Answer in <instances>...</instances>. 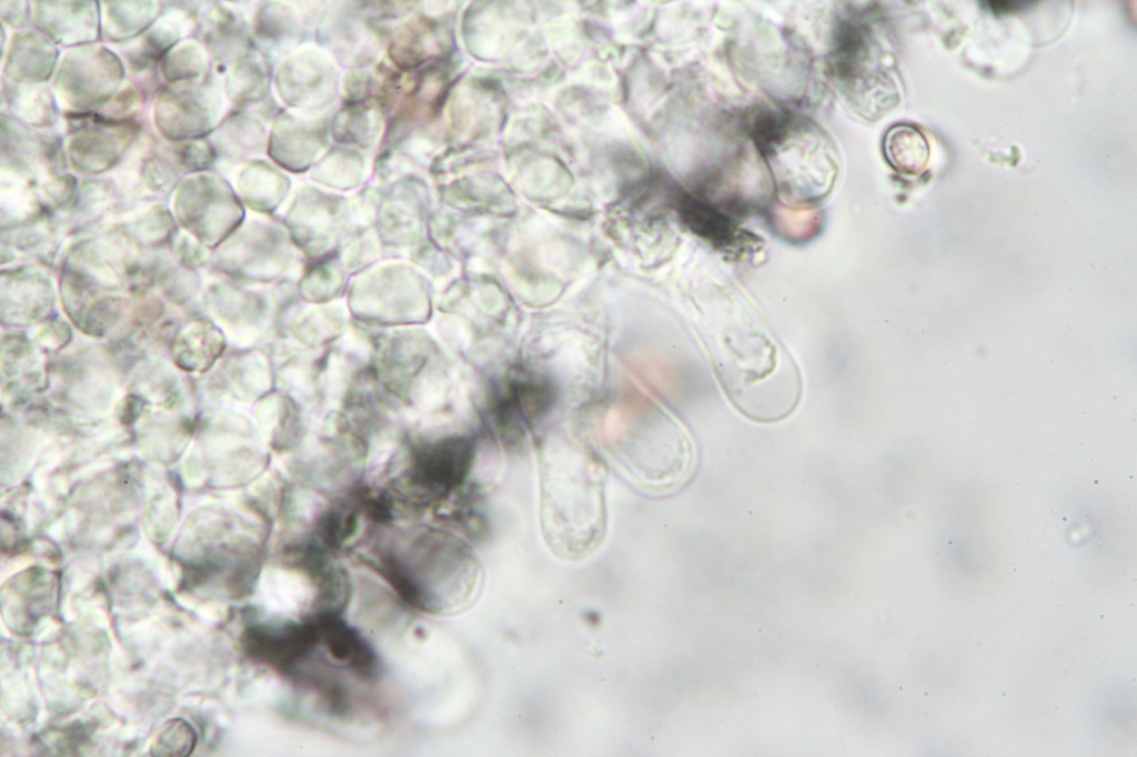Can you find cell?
I'll use <instances>...</instances> for the list:
<instances>
[{
    "mask_svg": "<svg viewBox=\"0 0 1137 757\" xmlns=\"http://www.w3.org/2000/svg\"><path fill=\"white\" fill-rule=\"evenodd\" d=\"M209 51L194 39H184L164 54L161 73L169 83L201 78L208 74Z\"/></svg>",
    "mask_w": 1137,
    "mask_h": 757,
    "instance_id": "2e32d148",
    "label": "cell"
},
{
    "mask_svg": "<svg viewBox=\"0 0 1137 757\" xmlns=\"http://www.w3.org/2000/svg\"><path fill=\"white\" fill-rule=\"evenodd\" d=\"M7 625L17 634H29L57 600L56 582L43 571L33 569L10 582L1 596Z\"/></svg>",
    "mask_w": 1137,
    "mask_h": 757,
    "instance_id": "52a82bcc",
    "label": "cell"
},
{
    "mask_svg": "<svg viewBox=\"0 0 1137 757\" xmlns=\"http://www.w3.org/2000/svg\"><path fill=\"white\" fill-rule=\"evenodd\" d=\"M198 735L194 728L183 718L165 721L151 740L152 756L184 757L195 748Z\"/></svg>",
    "mask_w": 1137,
    "mask_h": 757,
    "instance_id": "ac0fdd59",
    "label": "cell"
},
{
    "mask_svg": "<svg viewBox=\"0 0 1137 757\" xmlns=\"http://www.w3.org/2000/svg\"><path fill=\"white\" fill-rule=\"evenodd\" d=\"M313 623L320 639L335 659L349 663L362 676L370 677L375 673L376 658L373 650L359 633L336 614L322 613Z\"/></svg>",
    "mask_w": 1137,
    "mask_h": 757,
    "instance_id": "8fae6325",
    "label": "cell"
},
{
    "mask_svg": "<svg viewBox=\"0 0 1137 757\" xmlns=\"http://www.w3.org/2000/svg\"><path fill=\"white\" fill-rule=\"evenodd\" d=\"M58 55L56 43L46 34L22 31L11 40L4 71L12 81L41 84L51 78Z\"/></svg>",
    "mask_w": 1137,
    "mask_h": 757,
    "instance_id": "30bf717a",
    "label": "cell"
},
{
    "mask_svg": "<svg viewBox=\"0 0 1137 757\" xmlns=\"http://www.w3.org/2000/svg\"><path fill=\"white\" fill-rule=\"evenodd\" d=\"M886 155L892 165L907 174L919 173L928 161V145L924 135L912 127L892 129L885 142Z\"/></svg>",
    "mask_w": 1137,
    "mask_h": 757,
    "instance_id": "9a60e30c",
    "label": "cell"
},
{
    "mask_svg": "<svg viewBox=\"0 0 1137 757\" xmlns=\"http://www.w3.org/2000/svg\"><path fill=\"white\" fill-rule=\"evenodd\" d=\"M358 528V514L354 508L336 505L329 509L320 521L319 534L328 547H340L350 539Z\"/></svg>",
    "mask_w": 1137,
    "mask_h": 757,
    "instance_id": "d6986e66",
    "label": "cell"
},
{
    "mask_svg": "<svg viewBox=\"0 0 1137 757\" xmlns=\"http://www.w3.org/2000/svg\"><path fill=\"white\" fill-rule=\"evenodd\" d=\"M123 75V64L115 53L103 46L87 44L64 54L53 87L70 114H91L113 98Z\"/></svg>",
    "mask_w": 1137,
    "mask_h": 757,
    "instance_id": "7a4b0ae2",
    "label": "cell"
},
{
    "mask_svg": "<svg viewBox=\"0 0 1137 757\" xmlns=\"http://www.w3.org/2000/svg\"><path fill=\"white\" fill-rule=\"evenodd\" d=\"M8 7L1 3V13L3 20H7L8 24L21 28L24 27L29 20V3L28 2H7Z\"/></svg>",
    "mask_w": 1137,
    "mask_h": 757,
    "instance_id": "ffe728a7",
    "label": "cell"
},
{
    "mask_svg": "<svg viewBox=\"0 0 1137 757\" xmlns=\"http://www.w3.org/2000/svg\"><path fill=\"white\" fill-rule=\"evenodd\" d=\"M1034 1H980V7L994 14H1006L1023 11L1035 4Z\"/></svg>",
    "mask_w": 1137,
    "mask_h": 757,
    "instance_id": "44dd1931",
    "label": "cell"
},
{
    "mask_svg": "<svg viewBox=\"0 0 1137 757\" xmlns=\"http://www.w3.org/2000/svg\"><path fill=\"white\" fill-rule=\"evenodd\" d=\"M68 153L81 172H102L113 166L139 134L134 122L111 121L97 113L69 114Z\"/></svg>",
    "mask_w": 1137,
    "mask_h": 757,
    "instance_id": "277c9868",
    "label": "cell"
},
{
    "mask_svg": "<svg viewBox=\"0 0 1137 757\" xmlns=\"http://www.w3.org/2000/svg\"><path fill=\"white\" fill-rule=\"evenodd\" d=\"M868 58V46L862 29L854 23L841 22L834 33L829 67L832 74L841 81L854 80L859 75Z\"/></svg>",
    "mask_w": 1137,
    "mask_h": 757,
    "instance_id": "5bb4252c",
    "label": "cell"
},
{
    "mask_svg": "<svg viewBox=\"0 0 1137 757\" xmlns=\"http://www.w3.org/2000/svg\"><path fill=\"white\" fill-rule=\"evenodd\" d=\"M540 521L545 543L560 558L581 561L606 532L605 472L575 437L552 434L537 442Z\"/></svg>",
    "mask_w": 1137,
    "mask_h": 757,
    "instance_id": "6da1fadb",
    "label": "cell"
},
{
    "mask_svg": "<svg viewBox=\"0 0 1137 757\" xmlns=\"http://www.w3.org/2000/svg\"><path fill=\"white\" fill-rule=\"evenodd\" d=\"M681 214L693 232L714 243L727 244L735 236L734 225L726 216L692 196L683 199Z\"/></svg>",
    "mask_w": 1137,
    "mask_h": 757,
    "instance_id": "e0dca14e",
    "label": "cell"
},
{
    "mask_svg": "<svg viewBox=\"0 0 1137 757\" xmlns=\"http://www.w3.org/2000/svg\"><path fill=\"white\" fill-rule=\"evenodd\" d=\"M2 100L10 117L24 124L49 127L58 118L53 92L43 84L20 83L3 78Z\"/></svg>",
    "mask_w": 1137,
    "mask_h": 757,
    "instance_id": "7c38bea8",
    "label": "cell"
},
{
    "mask_svg": "<svg viewBox=\"0 0 1137 757\" xmlns=\"http://www.w3.org/2000/svg\"><path fill=\"white\" fill-rule=\"evenodd\" d=\"M103 27L107 39L127 41L140 37L161 14L159 2H104Z\"/></svg>",
    "mask_w": 1137,
    "mask_h": 757,
    "instance_id": "4fadbf2b",
    "label": "cell"
},
{
    "mask_svg": "<svg viewBox=\"0 0 1137 757\" xmlns=\"http://www.w3.org/2000/svg\"><path fill=\"white\" fill-rule=\"evenodd\" d=\"M2 164L10 170L53 169L62 164V143L58 137L30 129L19 120L2 113Z\"/></svg>",
    "mask_w": 1137,
    "mask_h": 757,
    "instance_id": "9c48e42d",
    "label": "cell"
},
{
    "mask_svg": "<svg viewBox=\"0 0 1137 757\" xmlns=\"http://www.w3.org/2000/svg\"><path fill=\"white\" fill-rule=\"evenodd\" d=\"M467 437H444L415 448L409 467V482L420 493L446 496L467 478L475 455Z\"/></svg>",
    "mask_w": 1137,
    "mask_h": 757,
    "instance_id": "5b68a950",
    "label": "cell"
},
{
    "mask_svg": "<svg viewBox=\"0 0 1137 757\" xmlns=\"http://www.w3.org/2000/svg\"><path fill=\"white\" fill-rule=\"evenodd\" d=\"M34 24L54 43L81 46L100 37L99 3L85 2H36Z\"/></svg>",
    "mask_w": 1137,
    "mask_h": 757,
    "instance_id": "ba28073f",
    "label": "cell"
},
{
    "mask_svg": "<svg viewBox=\"0 0 1137 757\" xmlns=\"http://www.w3.org/2000/svg\"><path fill=\"white\" fill-rule=\"evenodd\" d=\"M222 99L212 75L168 83L159 92L153 115L169 141L205 138L221 117Z\"/></svg>",
    "mask_w": 1137,
    "mask_h": 757,
    "instance_id": "3957f363",
    "label": "cell"
},
{
    "mask_svg": "<svg viewBox=\"0 0 1137 757\" xmlns=\"http://www.w3.org/2000/svg\"><path fill=\"white\" fill-rule=\"evenodd\" d=\"M320 640L313 622L283 625L253 624L241 637L244 653L253 660L290 673Z\"/></svg>",
    "mask_w": 1137,
    "mask_h": 757,
    "instance_id": "8992f818",
    "label": "cell"
}]
</instances>
